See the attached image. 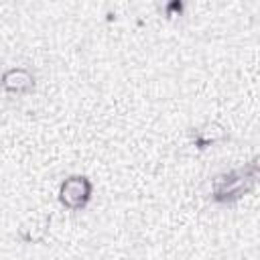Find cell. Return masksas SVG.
I'll return each instance as SVG.
<instances>
[{
	"mask_svg": "<svg viewBox=\"0 0 260 260\" xmlns=\"http://www.w3.org/2000/svg\"><path fill=\"white\" fill-rule=\"evenodd\" d=\"M223 138H225V132H223V128L219 124H211L209 122V124H203V126L193 130V144L199 150H203V148H207V146H211V144H215V142H219Z\"/></svg>",
	"mask_w": 260,
	"mask_h": 260,
	"instance_id": "4",
	"label": "cell"
},
{
	"mask_svg": "<svg viewBox=\"0 0 260 260\" xmlns=\"http://www.w3.org/2000/svg\"><path fill=\"white\" fill-rule=\"evenodd\" d=\"M49 223H51V215H43L41 219L26 221V223H22V225L18 228V236H20L24 242H28V244H30V240H32V232H39V236H41V238H45Z\"/></svg>",
	"mask_w": 260,
	"mask_h": 260,
	"instance_id": "5",
	"label": "cell"
},
{
	"mask_svg": "<svg viewBox=\"0 0 260 260\" xmlns=\"http://www.w3.org/2000/svg\"><path fill=\"white\" fill-rule=\"evenodd\" d=\"M93 183L85 175H71L59 187V201L67 209H83L91 199Z\"/></svg>",
	"mask_w": 260,
	"mask_h": 260,
	"instance_id": "2",
	"label": "cell"
},
{
	"mask_svg": "<svg viewBox=\"0 0 260 260\" xmlns=\"http://www.w3.org/2000/svg\"><path fill=\"white\" fill-rule=\"evenodd\" d=\"M181 8H183V4H181V2H171V4L167 6V12H169V14H171L173 10H179V12H181Z\"/></svg>",
	"mask_w": 260,
	"mask_h": 260,
	"instance_id": "6",
	"label": "cell"
},
{
	"mask_svg": "<svg viewBox=\"0 0 260 260\" xmlns=\"http://www.w3.org/2000/svg\"><path fill=\"white\" fill-rule=\"evenodd\" d=\"M0 87L8 93H16V95H22V93H28L32 91L35 87V77L28 69L24 67H10L2 73L0 77Z\"/></svg>",
	"mask_w": 260,
	"mask_h": 260,
	"instance_id": "3",
	"label": "cell"
},
{
	"mask_svg": "<svg viewBox=\"0 0 260 260\" xmlns=\"http://www.w3.org/2000/svg\"><path fill=\"white\" fill-rule=\"evenodd\" d=\"M256 179H258V162L252 160L242 169H234L217 175L211 181V197L219 203L236 201L256 185Z\"/></svg>",
	"mask_w": 260,
	"mask_h": 260,
	"instance_id": "1",
	"label": "cell"
}]
</instances>
